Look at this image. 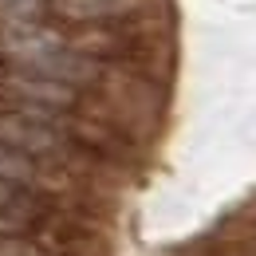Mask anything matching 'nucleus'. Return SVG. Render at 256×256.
<instances>
[{
	"mask_svg": "<svg viewBox=\"0 0 256 256\" xmlns=\"http://www.w3.org/2000/svg\"><path fill=\"white\" fill-rule=\"evenodd\" d=\"M0 60L12 71H32V75L56 79V83H67V87H83L98 75V64L91 56L67 48L64 36H56L44 24L4 28L0 32Z\"/></svg>",
	"mask_w": 256,
	"mask_h": 256,
	"instance_id": "1",
	"label": "nucleus"
},
{
	"mask_svg": "<svg viewBox=\"0 0 256 256\" xmlns=\"http://www.w3.org/2000/svg\"><path fill=\"white\" fill-rule=\"evenodd\" d=\"M0 146H12L28 158L56 154L64 146L60 134V110L40 106H0Z\"/></svg>",
	"mask_w": 256,
	"mask_h": 256,
	"instance_id": "2",
	"label": "nucleus"
},
{
	"mask_svg": "<svg viewBox=\"0 0 256 256\" xmlns=\"http://www.w3.org/2000/svg\"><path fill=\"white\" fill-rule=\"evenodd\" d=\"M75 102V87L44 79L32 71H0V106H40V110H64Z\"/></svg>",
	"mask_w": 256,
	"mask_h": 256,
	"instance_id": "3",
	"label": "nucleus"
},
{
	"mask_svg": "<svg viewBox=\"0 0 256 256\" xmlns=\"http://www.w3.org/2000/svg\"><path fill=\"white\" fill-rule=\"evenodd\" d=\"M44 213L36 190L28 186H12V182H0V236H16L24 232L28 224Z\"/></svg>",
	"mask_w": 256,
	"mask_h": 256,
	"instance_id": "4",
	"label": "nucleus"
},
{
	"mask_svg": "<svg viewBox=\"0 0 256 256\" xmlns=\"http://www.w3.org/2000/svg\"><path fill=\"white\" fill-rule=\"evenodd\" d=\"M0 182H12V186H28V190H36V182H40L36 158L12 150V146H0Z\"/></svg>",
	"mask_w": 256,
	"mask_h": 256,
	"instance_id": "5",
	"label": "nucleus"
},
{
	"mask_svg": "<svg viewBox=\"0 0 256 256\" xmlns=\"http://www.w3.org/2000/svg\"><path fill=\"white\" fill-rule=\"evenodd\" d=\"M48 0H0V24L4 28H24V24H44Z\"/></svg>",
	"mask_w": 256,
	"mask_h": 256,
	"instance_id": "6",
	"label": "nucleus"
},
{
	"mask_svg": "<svg viewBox=\"0 0 256 256\" xmlns=\"http://www.w3.org/2000/svg\"><path fill=\"white\" fill-rule=\"evenodd\" d=\"M71 20H102V16H114L122 8V0H60Z\"/></svg>",
	"mask_w": 256,
	"mask_h": 256,
	"instance_id": "7",
	"label": "nucleus"
},
{
	"mask_svg": "<svg viewBox=\"0 0 256 256\" xmlns=\"http://www.w3.org/2000/svg\"><path fill=\"white\" fill-rule=\"evenodd\" d=\"M0 256H36V248L20 236H0Z\"/></svg>",
	"mask_w": 256,
	"mask_h": 256,
	"instance_id": "8",
	"label": "nucleus"
}]
</instances>
